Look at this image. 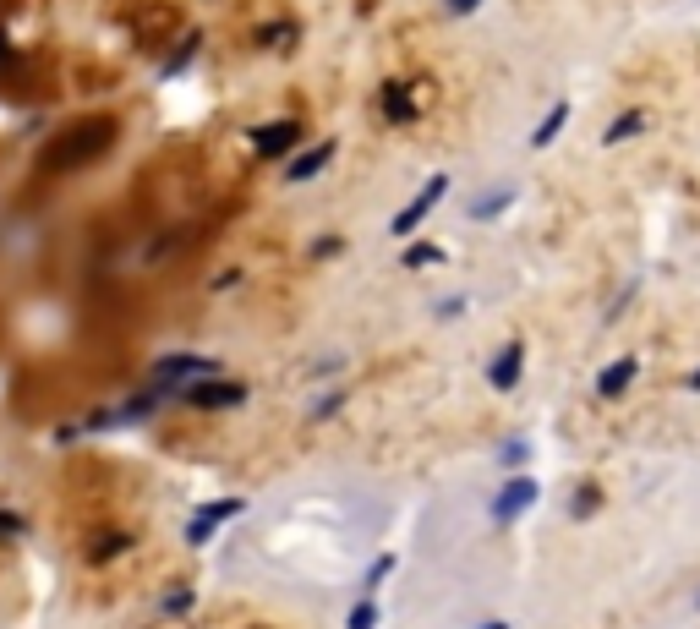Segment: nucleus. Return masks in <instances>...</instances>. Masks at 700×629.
<instances>
[{"mask_svg":"<svg viewBox=\"0 0 700 629\" xmlns=\"http://www.w3.org/2000/svg\"><path fill=\"white\" fill-rule=\"evenodd\" d=\"M536 498H542L536 476H531V471H509V476H504V487L493 493V504H487V515H493L498 526H509V520H520L525 509L536 504Z\"/></svg>","mask_w":700,"mask_h":629,"instance_id":"nucleus-1","label":"nucleus"},{"mask_svg":"<svg viewBox=\"0 0 700 629\" xmlns=\"http://www.w3.org/2000/svg\"><path fill=\"white\" fill-rule=\"evenodd\" d=\"M443 197H449V176H443V170H438V176H427V181H422V192H416L411 203H405L400 214L389 219V236H411V230L422 225L427 214H433V208L443 203Z\"/></svg>","mask_w":700,"mask_h":629,"instance_id":"nucleus-2","label":"nucleus"},{"mask_svg":"<svg viewBox=\"0 0 700 629\" xmlns=\"http://www.w3.org/2000/svg\"><path fill=\"white\" fill-rule=\"evenodd\" d=\"M247 400V383L241 378H197V383H186V405H197V411H230V405H241Z\"/></svg>","mask_w":700,"mask_h":629,"instance_id":"nucleus-3","label":"nucleus"},{"mask_svg":"<svg viewBox=\"0 0 700 629\" xmlns=\"http://www.w3.org/2000/svg\"><path fill=\"white\" fill-rule=\"evenodd\" d=\"M241 509H247V498H214V504H203L192 520H186V547H208L214 531L225 526V520H236Z\"/></svg>","mask_w":700,"mask_h":629,"instance_id":"nucleus-4","label":"nucleus"},{"mask_svg":"<svg viewBox=\"0 0 700 629\" xmlns=\"http://www.w3.org/2000/svg\"><path fill=\"white\" fill-rule=\"evenodd\" d=\"M219 372H225V367H219V356H192V351H175V356H165V361L154 367V378H165V383H181V389H186V383H197V378H219ZM181 400H186V394H181Z\"/></svg>","mask_w":700,"mask_h":629,"instance_id":"nucleus-5","label":"nucleus"},{"mask_svg":"<svg viewBox=\"0 0 700 629\" xmlns=\"http://www.w3.org/2000/svg\"><path fill=\"white\" fill-rule=\"evenodd\" d=\"M520 372H525V340H509L504 351L493 356V367H487V383H493L498 394H509L520 383Z\"/></svg>","mask_w":700,"mask_h":629,"instance_id":"nucleus-6","label":"nucleus"},{"mask_svg":"<svg viewBox=\"0 0 700 629\" xmlns=\"http://www.w3.org/2000/svg\"><path fill=\"white\" fill-rule=\"evenodd\" d=\"M334 154H340V143H334V137H323V143L312 148V154H296V159H290V165H285V181H290V186H301V181L323 176V165H329Z\"/></svg>","mask_w":700,"mask_h":629,"instance_id":"nucleus-7","label":"nucleus"},{"mask_svg":"<svg viewBox=\"0 0 700 629\" xmlns=\"http://www.w3.org/2000/svg\"><path fill=\"white\" fill-rule=\"evenodd\" d=\"M635 372H640V361H635V356L608 361V367L597 372V394H602V400H618V394H624L629 383H635Z\"/></svg>","mask_w":700,"mask_h":629,"instance_id":"nucleus-8","label":"nucleus"},{"mask_svg":"<svg viewBox=\"0 0 700 629\" xmlns=\"http://www.w3.org/2000/svg\"><path fill=\"white\" fill-rule=\"evenodd\" d=\"M296 137H301V121H285V126H274V132H258V154L263 159H279L290 143H296Z\"/></svg>","mask_w":700,"mask_h":629,"instance_id":"nucleus-9","label":"nucleus"},{"mask_svg":"<svg viewBox=\"0 0 700 629\" xmlns=\"http://www.w3.org/2000/svg\"><path fill=\"white\" fill-rule=\"evenodd\" d=\"M383 115H389V121H416L411 88H405V83H383Z\"/></svg>","mask_w":700,"mask_h":629,"instance_id":"nucleus-10","label":"nucleus"},{"mask_svg":"<svg viewBox=\"0 0 700 629\" xmlns=\"http://www.w3.org/2000/svg\"><path fill=\"white\" fill-rule=\"evenodd\" d=\"M602 509V487L597 482H580L575 493H569V520H591Z\"/></svg>","mask_w":700,"mask_h":629,"instance_id":"nucleus-11","label":"nucleus"},{"mask_svg":"<svg viewBox=\"0 0 700 629\" xmlns=\"http://www.w3.org/2000/svg\"><path fill=\"white\" fill-rule=\"evenodd\" d=\"M640 132H646V110H624V115H618V121L608 126V132H602V143L618 148L624 137H640Z\"/></svg>","mask_w":700,"mask_h":629,"instance_id":"nucleus-12","label":"nucleus"},{"mask_svg":"<svg viewBox=\"0 0 700 629\" xmlns=\"http://www.w3.org/2000/svg\"><path fill=\"white\" fill-rule=\"evenodd\" d=\"M564 121H569V99H558L553 110H547V121H542V126H536V132H531V148H547V143H553L558 132H564Z\"/></svg>","mask_w":700,"mask_h":629,"instance_id":"nucleus-13","label":"nucleus"},{"mask_svg":"<svg viewBox=\"0 0 700 629\" xmlns=\"http://www.w3.org/2000/svg\"><path fill=\"white\" fill-rule=\"evenodd\" d=\"M394 564H400V558H394V553H378V558H372V564H367V580H361V591H367V597H378V586H383V580L394 575Z\"/></svg>","mask_w":700,"mask_h":629,"instance_id":"nucleus-14","label":"nucleus"},{"mask_svg":"<svg viewBox=\"0 0 700 629\" xmlns=\"http://www.w3.org/2000/svg\"><path fill=\"white\" fill-rule=\"evenodd\" d=\"M509 203H515V192H509V186H504V192H487V197H476V203H471V219H498Z\"/></svg>","mask_w":700,"mask_h":629,"instance_id":"nucleus-15","label":"nucleus"},{"mask_svg":"<svg viewBox=\"0 0 700 629\" xmlns=\"http://www.w3.org/2000/svg\"><path fill=\"white\" fill-rule=\"evenodd\" d=\"M345 629H378V597H367V591H361V602L345 613Z\"/></svg>","mask_w":700,"mask_h":629,"instance_id":"nucleus-16","label":"nucleus"},{"mask_svg":"<svg viewBox=\"0 0 700 629\" xmlns=\"http://www.w3.org/2000/svg\"><path fill=\"white\" fill-rule=\"evenodd\" d=\"M525 460H531V444H525V438H504V449H498V465H504V471H520Z\"/></svg>","mask_w":700,"mask_h":629,"instance_id":"nucleus-17","label":"nucleus"},{"mask_svg":"<svg viewBox=\"0 0 700 629\" xmlns=\"http://www.w3.org/2000/svg\"><path fill=\"white\" fill-rule=\"evenodd\" d=\"M350 400V383H340V389H334V394H323V400L318 405H312V422H329V416L334 411H340V405Z\"/></svg>","mask_w":700,"mask_h":629,"instance_id":"nucleus-18","label":"nucleus"},{"mask_svg":"<svg viewBox=\"0 0 700 629\" xmlns=\"http://www.w3.org/2000/svg\"><path fill=\"white\" fill-rule=\"evenodd\" d=\"M438 258H443V252L433 247V241H416V247L405 252V269H427V263H438Z\"/></svg>","mask_w":700,"mask_h":629,"instance_id":"nucleus-19","label":"nucleus"},{"mask_svg":"<svg viewBox=\"0 0 700 629\" xmlns=\"http://www.w3.org/2000/svg\"><path fill=\"white\" fill-rule=\"evenodd\" d=\"M192 602H197V597H192V586H181V591H175V597L165 602V613H192Z\"/></svg>","mask_w":700,"mask_h":629,"instance_id":"nucleus-20","label":"nucleus"},{"mask_svg":"<svg viewBox=\"0 0 700 629\" xmlns=\"http://www.w3.org/2000/svg\"><path fill=\"white\" fill-rule=\"evenodd\" d=\"M334 252H340V241H334V236H323V241H312V258H334Z\"/></svg>","mask_w":700,"mask_h":629,"instance_id":"nucleus-21","label":"nucleus"},{"mask_svg":"<svg viewBox=\"0 0 700 629\" xmlns=\"http://www.w3.org/2000/svg\"><path fill=\"white\" fill-rule=\"evenodd\" d=\"M476 6H482V0H449V11H454V17H471Z\"/></svg>","mask_w":700,"mask_h":629,"instance_id":"nucleus-22","label":"nucleus"},{"mask_svg":"<svg viewBox=\"0 0 700 629\" xmlns=\"http://www.w3.org/2000/svg\"><path fill=\"white\" fill-rule=\"evenodd\" d=\"M482 629H509V619H487Z\"/></svg>","mask_w":700,"mask_h":629,"instance_id":"nucleus-23","label":"nucleus"},{"mask_svg":"<svg viewBox=\"0 0 700 629\" xmlns=\"http://www.w3.org/2000/svg\"><path fill=\"white\" fill-rule=\"evenodd\" d=\"M690 389H700V367H695V372H690Z\"/></svg>","mask_w":700,"mask_h":629,"instance_id":"nucleus-24","label":"nucleus"},{"mask_svg":"<svg viewBox=\"0 0 700 629\" xmlns=\"http://www.w3.org/2000/svg\"><path fill=\"white\" fill-rule=\"evenodd\" d=\"M695 608H700V602H695Z\"/></svg>","mask_w":700,"mask_h":629,"instance_id":"nucleus-25","label":"nucleus"}]
</instances>
